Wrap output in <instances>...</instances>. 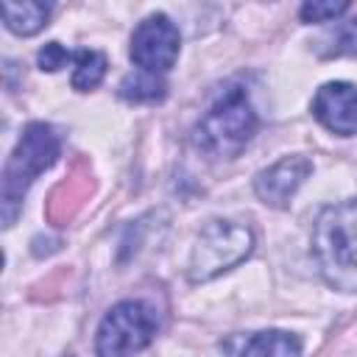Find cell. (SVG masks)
Wrapping results in <instances>:
<instances>
[{
	"instance_id": "6da1fadb",
	"label": "cell",
	"mask_w": 357,
	"mask_h": 357,
	"mask_svg": "<svg viewBox=\"0 0 357 357\" xmlns=\"http://www.w3.org/2000/svg\"><path fill=\"white\" fill-rule=\"evenodd\" d=\"M312 259L329 287L357 293V198L318 212L312 223Z\"/></svg>"
},
{
	"instance_id": "5bb4252c",
	"label": "cell",
	"mask_w": 357,
	"mask_h": 357,
	"mask_svg": "<svg viewBox=\"0 0 357 357\" xmlns=\"http://www.w3.org/2000/svg\"><path fill=\"white\" fill-rule=\"evenodd\" d=\"M351 6L346 3V0H340V3H326V0H307L301 8H298V17H301V22H307V25H312V22H329V20H337L340 14H346Z\"/></svg>"
},
{
	"instance_id": "7a4b0ae2",
	"label": "cell",
	"mask_w": 357,
	"mask_h": 357,
	"mask_svg": "<svg viewBox=\"0 0 357 357\" xmlns=\"http://www.w3.org/2000/svg\"><path fill=\"white\" fill-rule=\"evenodd\" d=\"M61 153V139L56 134V128L50 123L33 120L22 128L6 167H3V190H0V215H3V226H14L20 209H22V198L28 192V187L36 181V176L42 170H47Z\"/></svg>"
},
{
	"instance_id": "30bf717a",
	"label": "cell",
	"mask_w": 357,
	"mask_h": 357,
	"mask_svg": "<svg viewBox=\"0 0 357 357\" xmlns=\"http://www.w3.org/2000/svg\"><path fill=\"white\" fill-rule=\"evenodd\" d=\"M240 357H301V340L284 329H262L248 337Z\"/></svg>"
},
{
	"instance_id": "3957f363",
	"label": "cell",
	"mask_w": 357,
	"mask_h": 357,
	"mask_svg": "<svg viewBox=\"0 0 357 357\" xmlns=\"http://www.w3.org/2000/svg\"><path fill=\"white\" fill-rule=\"evenodd\" d=\"M259 131V117L243 86H229L195 126V145L212 156L234 159Z\"/></svg>"
},
{
	"instance_id": "7c38bea8",
	"label": "cell",
	"mask_w": 357,
	"mask_h": 357,
	"mask_svg": "<svg viewBox=\"0 0 357 357\" xmlns=\"http://www.w3.org/2000/svg\"><path fill=\"white\" fill-rule=\"evenodd\" d=\"M73 61H75V70H73L70 84H73V89H78V92L95 89V86L103 81L106 67H109V64H106V56H103L100 50H89V47L78 50V53L73 56Z\"/></svg>"
},
{
	"instance_id": "5b68a950",
	"label": "cell",
	"mask_w": 357,
	"mask_h": 357,
	"mask_svg": "<svg viewBox=\"0 0 357 357\" xmlns=\"http://www.w3.org/2000/svg\"><path fill=\"white\" fill-rule=\"evenodd\" d=\"M159 318L156 310L145 301L126 298L117 301L100 321L95 335L98 357H134L156 337Z\"/></svg>"
},
{
	"instance_id": "4fadbf2b",
	"label": "cell",
	"mask_w": 357,
	"mask_h": 357,
	"mask_svg": "<svg viewBox=\"0 0 357 357\" xmlns=\"http://www.w3.org/2000/svg\"><path fill=\"white\" fill-rule=\"evenodd\" d=\"M329 45L321 50L324 59H335V56H354L357 59V17L337 22L335 33L326 39Z\"/></svg>"
},
{
	"instance_id": "9a60e30c",
	"label": "cell",
	"mask_w": 357,
	"mask_h": 357,
	"mask_svg": "<svg viewBox=\"0 0 357 357\" xmlns=\"http://www.w3.org/2000/svg\"><path fill=\"white\" fill-rule=\"evenodd\" d=\"M73 56H75V53H70L64 45H59V42H47V45L36 53V64H39V70L56 73V70H61L67 61H73Z\"/></svg>"
},
{
	"instance_id": "52a82bcc",
	"label": "cell",
	"mask_w": 357,
	"mask_h": 357,
	"mask_svg": "<svg viewBox=\"0 0 357 357\" xmlns=\"http://www.w3.org/2000/svg\"><path fill=\"white\" fill-rule=\"evenodd\" d=\"M310 173H312V162L307 156H301V153L282 156L279 162H273L271 167H265L254 176V192L265 206L284 209L287 201L296 195V190L307 181Z\"/></svg>"
},
{
	"instance_id": "9c48e42d",
	"label": "cell",
	"mask_w": 357,
	"mask_h": 357,
	"mask_svg": "<svg viewBox=\"0 0 357 357\" xmlns=\"http://www.w3.org/2000/svg\"><path fill=\"white\" fill-rule=\"evenodd\" d=\"M3 20H6V28L17 36H33L39 33L47 20H50V11H53V3H42V0H22V3H14V0H3Z\"/></svg>"
},
{
	"instance_id": "277c9868",
	"label": "cell",
	"mask_w": 357,
	"mask_h": 357,
	"mask_svg": "<svg viewBox=\"0 0 357 357\" xmlns=\"http://www.w3.org/2000/svg\"><path fill=\"white\" fill-rule=\"evenodd\" d=\"M254 251V231L240 220H209L190 251L187 279L192 284L212 282L215 276L237 268Z\"/></svg>"
},
{
	"instance_id": "ba28073f",
	"label": "cell",
	"mask_w": 357,
	"mask_h": 357,
	"mask_svg": "<svg viewBox=\"0 0 357 357\" xmlns=\"http://www.w3.org/2000/svg\"><path fill=\"white\" fill-rule=\"evenodd\" d=\"M312 114L326 131L337 137H354L357 134V86L349 81L324 84L312 98Z\"/></svg>"
},
{
	"instance_id": "8fae6325",
	"label": "cell",
	"mask_w": 357,
	"mask_h": 357,
	"mask_svg": "<svg viewBox=\"0 0 357 357\" xmlns=\"http://www.w3.org/2000/svg\"><path fill=\"white\" fill-rule=\"evenodd\" d=\"M165 95H167V84L156 73L137 70L120 81V98H126L131 103H156Z\"/></svg>"
},
{
	"instance_id": "8992f818",
	"label": "cell",
	"mask_w": 357,
	"mask_h": 357,
	"mask_svg": "<svg viewBox=\"0 0 357 357\" xmlns=\"http://www.w3.org/2000/svg\"><path fill=\"white\" fill-rule=\"evenodd\" d=\"M181 50V36L167 14H148L131 33V61L145 70L165 75Z\"/></svg>"
}]
</instances>
